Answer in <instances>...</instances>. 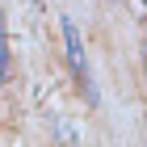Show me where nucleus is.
<instances>
[{
  "label": "nucleus",
  "mask_w": 147,
  "mask_h": 147,
  "mask_svg": "<svg viewBox=\"0 0 147 147\" xmlns=\"http://www.w3.org/2000/svg\"><path fill=\"white\" fill-rule=\"evenodd\" d=\"M63 38H67V59H71V71H76V80L88 88V67H84V46H80V30L76 21H63ZM92 97V92H88Z\"/></svg>",
  "instance_id": "nucleus-1"
},
{
  "label": "nucleus",
  "mask_w": 147,
  "mask_h": 147,
  "mask_svg": "<svg viewBox=\"0 0 147 147\" xmlns=\"http://www.w3.org/2000/svg\"><path fill=\"white\" fill-rule=\"evenodd\" d=\"M4 63H9V51H4V38H0V80H4Z\"/></svg>",
  "instance_id": "nucleus-2"
}]
</instances>
